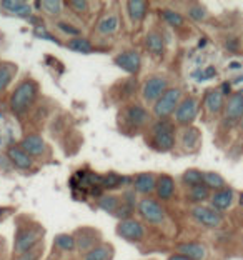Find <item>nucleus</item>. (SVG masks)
I'll return each mask as SVG.
<instances>
[{
    "label": "nucleus",
    "mask_w": 243,
    "mask_h": 260,
    "mask_svg": "<svg viewBox=\"0 0 243 260\" xmlns=\"http://www.w3.org/2000/svg\"><path fill=\"white\" fill-rule=\"evenodd\" d=\"M35 5L42 9V12H45V14L50 17L60 15L63 9V2H60V0H44V2H37Z\"/></svg>",
    "instance_id": "34"
},
{
    "label": "nucleus",
    "mask_w": 243,
    "mask_h": 260,
    "mask_svg": "<svg viewBox=\"0 0 243 260\" xmlns=\"http://www.w3.org/2000/svg\"><path fill=\"white\" fill-rule=\"evenodd\" d=\"M42 255H44V244H39L37 247H33V249L20 253V255L17 257V260H40Z\"/></svg>",
    "instance_id": "38"
},
{
    "label": "nucleus",
    "mask_w": 243,
    "mask_h": 260,
    "mask_svg": "<svg viewBox=\"0 0 243 260\" xmlns=\"http://www.w3.org/2000/svg\"><path fill=\"white\" fill-rule=\"evenodd\" d=\"M168 90V79L163 75H152L142 85V95L147 104H155Z\"/></svg>",
    "instance_id": "6"
},
{
    "label": "nucleus",
    "mask_w": 243,
    "mask_h": 260,
    "mask_svg": "<svg viewBox=\"0 0 243 260\" xmlns=\"http://www.w3.org/2000/svg\"><path fill=\"white\" fill-rule=\"evenodd\" d=\"M45 230L40 223H27V225H19L15 234V242H14V252L17 255L27 252L37 247L39 244H42Z\"/></svg>",
    "instance_id": "3"
},
{
    "label": "nucleus",
    "mask_w": 243,
    "mask_h": 260,
    "mask_svg": "<svg viewBox=\"0 0 243 260\" xmlns=\"http://www.w3.org/2000/svg\"><path fill=\"white\" fill-rule=\"evenodd\" d=\"M138 214L145 222L152 223V225H162L167 220L165 215V209L160 205L157 200L153 199H144L138 204Z\"/></svg>",
    "instance_id": "7"
},
{
    "label": "nucleus",
    "mask_w": 243,
    "mask_h": 260,
    "mask_svg": "<svg viewBox=\"0 0 243 260\" xmlns=\"http://www.w3.org/2000/svg\"><path fill=\"white\" fill-rule=\"evenodd\" d=\"M188 197L193 202H205V200L210 199V188L206 185H197V187H192L190 192H188Z\"/></svg>",
    "instance_id": "36"
},
{
    "label": "nucleus",
    "mask_w": 243,
    "mask_h": 260,
    "mask_svg": "<svg viewBox=\"0 0 243 260\" xmlns=\"http://www.w3.org/2000/svg\"><path fill=\"white\" fill-rule=\"evenodd\" d=\"M57 27L60 28L63 34H67L68 37H80V30L74 25H70L67 22H57Z\"/></svg>",
    "instance_id": "39"
},
{
    "label": "nucleus",
    "mask_w": 243,
    "mask_h": 260,
    "mask_svg": "<svg viewBox=\"0 0 243 260\" xmlns=\"http://www.w3.org/2000/svg\"><path fill=\"white\" fill-rule=\"evenodd\" d=\"M157 187V175L155 174H138L133 179V188L138 193H152Z\"/></svg>",
    "instance_id": "21"
},
{
    "label": "nucleus",
    "mask_w": 243,
    "mask_h": 260,
    "mask_svg": "<svg viewBox=\"0 0 243 260\" xmlns=\"http://www.w3.org/2000/svg\"><path fill=\"white\" fill-rule=\"evenodd\" d=\"M97 205H98L102 210L109 212V214H112V215H115V212L118 210V207L122 205V200L118 199L117 195L107 193V195H102V197L98 199Z\"/></svg>",
    "instance_id": "28"
},
{
    "label": "nucleus",
    "mask_w": 243,
    "mask_h": 260,
    "mask_svg": "<svg viewBox=\"0 0 243 260\" xmlns=\"http://www.w3.org/2000/svg\"><path fill=\"white\" fill-rule=\"evenodd\" d=\"M0 9H2L5 14L22 17V19H30V14H32V5L27 2H22V0H4V2H0Z\"/></svg>",
    "instance_id": "16"
},
{
    "label": "nucleus",
    "mask_w": 243,
    "mask_h": 260,
    "mask_svg": "<svg viewBox=\"0 0 243 260\" xmlns=\"http://www.w3.org/2000/svg\"><path fill=\"white\" fill-rule=\"evenodd\" d=\"M67 47H68L70 50H74V52H80V54H92V52H93L92 42L88 39L82 37V35H80V37L68 39Z\"/></svg>",
    "instance_id": "29"
},
{
    "label": "nucleus",
    "mask_w": 243,
    "mask_h": 260,
    "mask_svg": "<svg viewBox=\"0 0 243 260\" xmlns=\"http://www.w3.org/2000/svg\"><path fill=\"white\" fill-rule=\"evenodd\" d=\"M118 28H120V19H118V15L115 14V12L105 14L97 23V32L102 34V35H107V37L117 34Z\"/></svg>",
    "instance_id": "20"
},
{
    "label": "nucleus",
    "mask_w": 243,
    "mask_h": 260,
    "mask_svg": "<svg viewBox=\"0 0 243 260\" xmlns=\"http://www.w3.org/2000/svg\"><path fill=\"white\" fill-rule=\"evenodd\" d=\"M125 7H127V14L130 17V20L133 23H138L147 17V12L150 9V5L147 2H142V0H132V2L125 4Z\"/></svg>",
    "instance_id": "24"
},
{
    "label": "nucleus",
    "mask_w": 243,
    "mask_h": 260,
    "mask_svg": "<svg viewBox=\"0 0 243 260\" xmlns=\"http://www.w3.org/2000/svg\"><path fill=\"white\" fill-rule=\"evenodd\" d=\"M233 200H235V193L232 188H223V190H218V192H213V195H210V204L215 210L218 212H223L230 209L233 205Z\"/></svg>",
    "instance_id": "19"
},
{
    "label": "nucleus",
    "mask_w": 243,
    "mask_h": 260,
    "mask_svg": "<svg viewBox=\"0 0 243 260\" xmlns=\"http://www.w3.org/2000/svg\"><path fill=\"white\" fill-rule=\"evenodd\" d=\"M145 45L150 54L153 55H162L163 50H165V44H163V39L162 35H160L158 32H150L147 35L145 39Z\"/></svg>",
    "instance_id": "26"
},
{
    "label": "nucleus",
    "mask_w": 243,
    "mask_h": 260,
    "mask_svg": "<svg viewBox=\"0 0 243 260\" xmlns=\"http://www.w3.org/2000/svg\"><path fill=\"white\" fill-rule=\"evenodd\" d=\"M182 102V88L179 87H168V90L153 104V114L158 120H165L168 115H171Z\"/></svg>",
    "instance_id": "5"
},
{
    "label": "nucleus",
    "mask_w": 243,
    "mask_h": 260,
    "mask_svg": "<svg viewBox=\"0 0 243 260\" xmlns=\"http://www.w3.org/2000/svg\"><path fill=\"white\" fill-rule=\"evenodd\" d=\"M53 247L60 252H74L77 250L75 247V239L72 234H58L53 239Z\"/></svg>",
    "instance_id": "27"
},
{
    "label": "nucleus",
    "mask_w": 243,
    "mask_h": 260,
    "mask_svg": "<svg viewBox=\"0 0 243 260\" xmlns=\"http://www.w3.org/2000/svg\"><path fill=\"white\" fill-rule=\"evenodd\" d=\"M179 253L185 255L190 260H205L206 258V249L197 242H187V244L179 245Z\"/></svg>",
    "instance_id": "25"
},
{
    "label": "nucleus",
    "mask_w": 243,
    "mask_h": 260,
    "mask_svg": "<svg viewBox=\"0 0 243 260\" xmlns=\"http://www.w3.org/2000/svg\"><path fill=\"white\" fill-rule=\"evenodd\" d=\"M114 245L112 244H100L97 247H93L92 250H88L87 253L82 255V260H112L114 258Z\"/></svg>",
    "instance_id": "23"
},
{
    "label": "nucleus",
    "mask_w": 243,
    "mask_h": 260,
    "mask_svg": "<svg viewBox=\"0 0 243 260\" xmlns=\"http://www.w3.org/2000/svg\"><path fill=\"white\" fill-rule=\"evenodd\" d=\"M37 95H39L37 82L32 79L22 80L20 84L15 87V90L10 97L12 112H14V114H23V112H27L33 105Z\"/></svg>",
    "instance_id": "1"
},
{
    "label": "nucleus",
    "mask_w": 243,
    "mask_h": 260,
    "mask_svg": "<svg viewBox=\"0 0 243 260\" xmlns=\"http://www.w3.org/2000/svg\"><path fill=\"white\" fill-rule=\"evenodd\" d=\"M17 72V67H14L12 63L7 62H0V93L10 85L14 74Z\"/></svg>",
    "instance_id": "31"
},
{
    "label": "nucleus",
    "mask_w": 243,
    "mask_h": 260,
    "mask_svg": "<svg viewBox=\"0 0 243 260\" xmlns=\"http://www.w3.org/2000/svg\"><path fill=\"white\" fill-rule=\"evenodd\" d=\"M150 112H148L142 104H127L123 105L120 114H118V120L122 122L120 128L125 130H142L150 123Z\"/></svg>",
    "instance_id": "2"
},
{
    "label": "nucleus",
    "mask_w": 243,
    "mask_h": 260,
    "mask_svg": "<svg viewBox=\"0 0 243 260\" xmlns=\"http://www.w3.org/2000/svg\"><path fill=\"white\" fill-rule=\"evenodd\" d=\"M188 15L192 17L193 20H197V22H201L203 19H206V15H209V12H206L205 7H201L200 4H192V5H188Z\"/></svg>",
    "instance_id": "37"
},
{
    "label": "nucleus",
    "mask_w": 243,
    "mask_h": 260,
    "mask_svg": "<svg viewBox=\"0 0 243 260\" xmlns=\"http://www.w3.org/2000/svg\"><path fill=\"white\" fill-rule=\"evenodd\" d=\"M162 19L165 20V23H168V25H171V27H183V23H185L183 15L173 9H163L162 10Z\"/></svg>",
    "instance_id": "35"
},
{
    "label": "nucleus",
    "mask_w": 243,
    "mask_h": 260,
    "mask_svg": "<svg viewBox=\"0 0 243 260\" xmlns=\"http://www.w3.org/2000/svg\"><path fill=\"white\" fill-rule=\"evenodd\" d=\"M203 107L210 115H218L225 109V95L220 88L210 90L203 99Z\"/></svg>",
    "instance_id": "18"
},
{
    "label": "nucleus",
    "mask_w": 243,
    "mask_h": 260,
    "mask_svg": "<svg viewBox=\"0 0 243 260\" xmlns=\"http://www.w3.org/2000/svg\"><path fill=\"white\" fill-rule=\"evenodd\" d=\"M180 144L185 150L188 152H195L198 150V147L201 145V134L197 127L188 125L182 130L180 134Z\"/></svg>",
    "instance_id": "17"
},
{
    "label": "nucleus",
    "mask_w": 243,
    "mask_h": 260,
    "mask_svg": "<svg viewBox=\"0 0 243 260\" xmlns=\"http://www.w3.org/2000/svg\"><path fill=\"white\" fill-rule=\"evenodd\" d=\"M192 217L201 225L209 227V229H217L223 223V215L222 212L215 210L213 207H205V205H197L193 207Z\"/></svg>",
    "instance_id": "11"
},
{
    "label": "nucleus",
    "mask_w": 243,
    "mask_h": 260,
    "mask_svg": "<svg viewBox=\"0 0 243 260\" xmlns=\"http://www.w3.org/2000/svg\"><path fill=\"white\" fill-rule=\"evenodd\" d=\"M7 157L10 158L12 165L19 170H30L33 167V158L27 152L20 149V145H12L7 150Z\"/></svg>",
    "instance_id": "15"
},
{
    "label": "nucleus",
    "mask_w": 243,
    "mask_h": 260,
    "mask_svg": "<svg viewBox=\"0 0 243 260\" xmlns=\"http://www.w3.org/2000/svg\"><path fill=\"white\" fill-rule=\"evenodd\" d=\"M203 185H206L212 190H223V188H227V182L225 179L217 172H203Z\"/></svg>",
    "instance_id": "30"
},
{
    "label": "nucleus",
    "mask_w": 243,
    "mask_h": 260,
    "mask_svg": "<svg viewBox=\"0 0 243 260\" xmlns=\"http://www.w3.org/2000/svg\"><path fill=\"white\" fill-rule=\"evenodd\" d=\"M67 5H70L77 14H84V12L88 10V2H82V0H72V2H68Z\"/></svg>",
    "instance_id": "40"
},
{
    "label": "nucleus",
    "mask_w": 243,
    "mask_h": 260,
    "mask_svg": "<svg viewBox=\"0 0 243 260\" xmlns=\"http://www.w3.org/2000/svg\"><path fill=\"white\" fill-rule=\"evenodd\" d=\"M75 239V247L77 250L82 253H87L88 250H92L93 247H97L102 244V234L97 229L92 227H82L74 234Z\"/></svg>",
    "instance_id": "10"
},
{
    "label": "nucleus",
    "mask_w": 243,
    "mask_h": 260,
    "mask_svg": "<svg viewBox=\"0 0 243 260\" xmlns=\"http://www.w3.org/2000/svg\"><path fill=\"white\" fill-rule=\"evenodd\" d=\"M238 123H240V128H243V117H241V120Z\"/></svg>",
    "instance_id": "42"
},
{
    "label": "nucleus",
    "mask_w": 243,
    "mask_h": 260,
    "mask_svg": "<svg viewBox=\"0 0 243 260\" xmlns=\"http://www.w3.org/2000/svg\"><path fill=\"white\" fill-rule=\"evenodd\" d=\"M117 234L120 235L123 240L127 242H142L145 239V227L135 218H128V220H122L117 225Z\"/></svg>",
    "instance_id": "12"
},
{
    "label": "nucleus",
    "mask_w": 243,
    "mask_h": 260,
    "mask_svg": "<svg viewBox=\"0 0 243 260\" xmlns=\"http://www.w3.org/2000/svg\"><path fill=\"white\" fill-rule=\"evenodd\" d=\"M182 182L187 187H197L203 184V172H200L198 169H188L182 175Z\"/></svg>",
    "instance_id": "33"
},
{
    "label": "nucleus",
    "mask_w": 243,
    "mask_h": 260,
    "mask_svg": "<svg viewBox=\"0 0 243 260\" xmlns=\"http://www.w3.org/2000/svg\"><path fill=\"white\" fill-rule=\"evenodd\" d=\"M114 62L118 69H122L123 72H127L130 75H137L142 69V57L137 50L120 52V54L114 58Z\"/></svg>",
    "instance_id": "13"
},
{
    "label": "nucleus",
    "mask_w": 243,
    "mask_h": 260,
    "mask_svg": "<svg viewBox=\"0 0 243 260\" xmlns=\"http://www.w3.org/2000/svg\"><path fill=\"white\" fill-rule=\"evenodd\" d=\"M127 180H128L127 177H120L118 174L110 172V174H107L103 177H100V185H102L103 188H109V190H114V188L125 185L123 182H127Z\"/></svg>",
    "instance_id": "32"
},
{
    "label": "nucleus",
    "mask_w": 243,
    "mask_h": 260,
    "mask_svg": "<svg viewBox=\"0 0 243 260\" xmlns=\"http://www.w3.org/2000/svg\"><path fill=\"white\" fill-rule=\"evenodd\" d=\"M200 110V102L197 97H187L179 104V107L175 110V122L179 125H192V122L197 119Z\"/></svg>",
    "instance_id": "9"
},
{
    "label": "nucleus",
    "mask_w": 243,
    "mask_h": 260,
    "mask_svg": "<svg viewBox=\"0 0 243 260\" xmlns=\"http://www.w3.org/2000/svg\"><path fill=\"white\" fill-rule=\"evenodd\" d=\"M155 192L162 200H170L171 197H173V193H175V180L167 174L157 177Z\"/></svg>",
    "instance_id": "22"
},
{
    "label": "nucleus",
    "mask_w": 243,
    "mask_h": 260,
    "mask_svg": "<svg viewBox=\"0 0 243 260\" xmlns=\"http://www.w3.org/2000/svg\"><path fill=\"white\" fill-rule=\"evenodd\" d=\"M243 117V93L235 92L228 97V100L225 102L223 109V125L225 127H232L236 122H240Z\"/></svg>",
    "instance_id": "8"
},
{
    "label": "nucleus",
    "mask_w": 243,
    "mask_h": 260,
    "mask_svg": "<svg viewBox=\"0 0 243 260\" xmlns=\"http://www.w3.org/2000/svg\"><path fill=\"white\" fill-rule=\"evenodd\" d=\"M168 260H190V258H187L185 255H182V253H173V255H170Z\"/></svg>",
    "instance_id": "41"
},
{
    "label": "nucleus",
    "mask_w": 243,
    "mask_h": 260,
    "mask_svg": "<svg viewBox=\"0 0 243 260\" xmlns=\"http://www.w3.org/2000/svg\"><path fill=\"white\" fill-rule=\"evenodd\" d=\"M175 144V127L167 119L157 120L150 127V145L157 152L173 150Z\"/></svg>",
    "instance_id": "4"
},
{
    "label": "nucleus",
    "mask_w": 243,
    "mask_h": 260,
    "mask_svg": "<svg viewBox=\"0 0 243 260\" xmlns=\"http://www.w3.org/2000/svg\"><path fill=\"white\" fill-rule=\"evenodd\" d=\"M20 149L23 152H27L32 158H35V157H44L49 152V145L45 144V140L39 134H28L22 139Z\"/></svg>",
    "instance_id": "14"
}]
</instances>
